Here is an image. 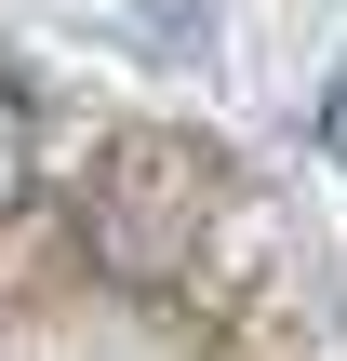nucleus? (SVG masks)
Here are the masks:
<instances>
[{
    "instance_id": "f257e3e1",
    "label": "nucleus",
    "mask_w": 347,
    "mask_h": 361,
    "mask_svg": "<svg viewBox=\"0 0 347 361\" xmlns=\"http://www.w3.org/2000/svg\"><path fill=\"white\" fill-rule=\"evenodd\" d=\"M201 201H214L201 147H174V134H120V147L94 161V188H80V255H94V281H120V295H174L187 255H201Z\"/></svg>"
},
{
    "instance_id": "f03ea898",
    "label": "nucleus",
    "mask_w": 347,
    "mask_h": 361,
    "mask_svg": "<svg viewBox=\"0 0 347 361\" xmlns=\"http://www.w3.org/2000/svg\"><path fill=\"white\" fill-rule=\"evenodd\" d=\"M27 188H40V107L0 80V214H27Z\"/></svg>"
}]
</instances>
